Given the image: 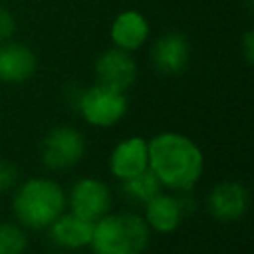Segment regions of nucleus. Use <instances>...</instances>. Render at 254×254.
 I'll list each match as a JSON object with an SVG mask.
<instances>
[{
	"mask_svg": "<svg viewBox=\"0 0 254 254\" xmlns=\"http://www.w3.org/2000/svg\"><path fill=\"white\" fill-rule=\"evenodd\" d=\"M65 208V192L60 183L46 177H32L16 187L12 212L22 228L44 230Z\"/></svg>",
	"mask_w": 254,
	"mask_h": 254,
	"instance_id": "nucleus-2",
	"label": "nucleus"
},
{
	"mask_svg": "<svg viewBox=\"0 0 254 254\" xmlns=\"http://www.w3.org/2000/svg\"><path fill=\"white\" fill-rule=\"evenodd\" d=\"M129 101L125 91L107 87L103 83H93L83 89L77 97V111L85 123L105 129L119 123L127 113Z\"/></svg>",
	"mask_w": 254,
	"mask_h": 254,
	"instance_id": "nucleus-4",
	"label": "nucleus"
},
{
	"mask_svg": "<svg viewBox=\"0 0 254 254\" xmlns=\"http://www.w3.org/2000/svg\"><path fill=\"white\" fill-rule=\"evenodd\" d=\"M42 163L50 171H65L75 167L85 155V137L71 125H58L46 133L40 147Z\"/></svg>",
	"mask_w": 254,
	"mask_h": 254,
	"instance_id": "nucleus-5",
	"label": "nucleus"
},
{
	"mask_svg": "<svg viewBox=\"0 0 254 254\" xmlns=\"http://www.w3.org/2000/svg\"><path fill=\"white\" fill-rule=\"evenodd\" d=\"M16 30H18L16 16L6 6H0V44L12 40L14 34H16Z\"/></svg>",
	"mask_w": 254,
	"mask_h": 254,
	"instance_id": "nucleus-18",
	"label": "nucleus"
},
{
	"mask_svg": "<svg viewBox=\"0 0 254 254\" xmlns=\"http://www.w3.org/2000/svg\"><path fill=\"white\" fill-rule=\"evenodd\" d=\"M149 58L157 73L181 75L190 62V42L183 32H165L153 42Z\"/></svg>",
	"mask_w": 254,
	"mask_h": 254,
	"instance_id": "nucleus-7",
	"label": "nucleus"
},
{
	"mask_svg": "<svg viewBox=\"0 0 254 254\" xmlns=\"http://www.w3.org/2000/svg\"><path fill=\"white\" fill-rule=\"evenodd\" d=\"M18 179H20L18 167L12 161L0 157V194L12 190L18 185Z\"/></svg>",
	"mask_w": 254,
	"mask_h": 254,
	"instance_id": "nucleus-17",
	"label": "nucleus"
},
{
	"mask_svg": "<svg viewBox=\"0 0 254 254\" xmlns=\"http://www.w3.org/2000/svg\"><path fill=\"white\" fill-rule=\"evenodd\" d=\"M93 71L97 83H103L119 91H127L137 79V62L131 52L113 46L97 56Z\"/></svg>",
	"mask_w": 254,
	"mask_h": 254,
	"instance_id": "nucleus-8",
	"label": "nucleus"
},
{
	"mask_svg": "<svg viewBox=\"0 0 254 254\" xmlns=\"http://www.w3.org/2000/svg\"><path fill=\"white\" fill-rule=\"evenodd\" d=\"M69 210L85 220H99L111 210V190L109 187L93 177H83L73 183L69 190Z\"/></svg>",
	"mask_w": 254,
	"mask_h": 254,
	"instance_id": "nucleus-6",
	"label": "nucleus"
},
{
	"mask_svg": "<svg viewBox=\"0 0 254 254\" xmlns=\"http://www.w3.org/2000/svg\"><path fill=\"white\" fill-rule=\"evenodd\" d=\"M28 236L20 224L0 222V254H24Z\"/></svg>",
	"mask_w": 254,
	"mask_h": 254,
	"instance_id": "nucleus-16",
	"label": "nucleus"
},
{
	"mask_svg": "<svg viewBox=\"0 0 254 254\" xmlns=\"http://www.w3.org/2000/svg\"><path fill=\"white\" fill-rule=\"evenodd\" d=\"M185 216V206L175 194L159 192L151 200L145 202V222L149 230L159 234H169L179 228Z\"/></svg>",
	"mask_w": 254,
	"mask_h": 254,
	"instance_id": "nucleus-14",
	"label": "nucleus"
},
{
	"mask_svg": "<svg viewBox=\"0 0 254 254\" xmlns=\"http://www.w3.org/2000/svg\"><path fill=\"white\" fill-rule=\"evenodd\" d=\"M149 171L169 190H192L204 171L200 147L181 133H159L147 141Z\"/></svg>",
	"mask_w": 254,
	"mask_h": 254,
	"instance_id": "nucleus-1",
	"label": "nucleus"
},
{
	"mask_svg": "<svg viewBox=\"0 0 254 254\" xmlns=\"http://www.w3.org/2000/svg\"><path fill=\"white\" fill-rule=\"evenodd\" d=\"M62 254H73V252H69V250H65V252H62Z\"/></svg>",
	"mask_w": 254,
	"mask_h": 254,
	"instance_id": "nucleus-20",
	"label": "nucleus"
},
{
	"mask_svg": "<svg viewBox=\"0 0 254 254\" xmlns=\"http://www.w3.org/2000/svg\"><path fill=\"white\" fill-rule=\"evenodd\" d=\"M38 67L36 54L22 42L8 40L0 44V81L2 83H24Z\"/></svg>",
	"mask_w": 254,
	"mask_h": 254,
	"instance_id": "nucleus-12",
	"label": "nucleus"
},
{
	"mask_svg": "<svg viewBox=\"0 0 254 254\" xmlns=\"http://www.w3.org/2000/svg\"><path fill=\"white\" fill-rule=\"evenodd\" d=\"M240 50H242V58L246 62V65L254 64V30H246L240 38Z\"/></svg>",
	"mask_w": 254,
	"mask_h": 254,
	"instance_id": "nucleus-19",
	"label": "nucleus"
},
{
	"mask_svg": "<svg viewBox=\"0 0 254 254\" xmlns=\"http://www.w3.org/2000/svg\"><path fill=\"white\" fill-rule=\"evenodd\" d=\"M151 36V24L147 16L135 8H127L119 12L111 26H109V38L111 44L125 52H137L141 50Z\"/></svg>",
	"mask_w": 254,
	"mask_h": 254,
	"instance_id": "nucleus-10",
	"label": "nucleus"
},
{
	"mask_svg": "<svg viewBox=\"0 0 254 254\" xmlns=\"http://www.w3.org/2000/svg\"><path fill=\"white\" fill-rule=\"evenodd\" d=\"M48 232H50V238L56 246L73 252V250H81V248L89 246L93 222L85 220V218H81L69 210V212H62L48 226Z\"/></svg>",
	"mask_w": 254,
	"mask_h": 254,
	"instance_id": "nucleus-13",
	"label": "nucleus"
},
{
	"mask_svg": "<svg viewBox=\"0 0 254 254\" xmlns=\"http://www.w3.org/2000/svg\"><path fill=\"white\" fill-rule=\"evenodd\" d=\"M149 169V151L147 139L127 137L121 139L109 155V171L115 179L127 181Z\"/></svg>",
	"mask_w": 254,
	"mask_h": 254,
	"instance_id": "nucleus-11",
	"label": "nucleus"
},
{
	"mask_svg": "<svg viewBox=\"0 0 254 254\" xmlns=\"http://www.w3.org/2000/svg\"><path fill=\"white\" fill-rule=\"evenodd\" d=\"M121 189H123V194L129 196L133 202H141L145 204L147 200H151L155 194L161 192V185L157 181V177L147 169L127 181H121Z\"/></svg>",
	"mask_w": 254,
	"mask_h": 254,
	"instance_id": "nucleus-15",
	"label": "nucleus"
},
{
	"mask_svg": "<svg viewBox=\"0 0 254 254\" xmlns=\"http://www.w3.org/2000/svg\"><path fill=\"white\" fill-rule=\"evenodd\" d=\"M151 230L137 212H107L93 222L91 254H145Z\"/></svg>",
	"mask_w": 254,
	"mask_h": 254,
	"instance_id": "nucleus-3",
	"label": "nucleus"
},
{
	"mask_svg": "<svg viewBox=\"0 0 254 254\" xmlns=\"http://www.w3.org/2000/svg\"><path fill=\"white\" fill-rule=\"evenodd\" d=\"M250 204V192L246 185L238 181H222L216 183L206 198L208 212L220 222H236L240 220Z\"/></svg>",
	"mask_w": 254,
	"mask_h": 254,
	"instance_id": "nucleus-9",
	"label": "nucleus"
}]
</instances>
